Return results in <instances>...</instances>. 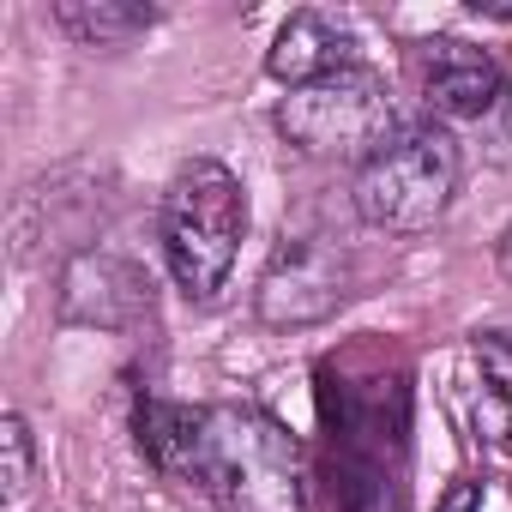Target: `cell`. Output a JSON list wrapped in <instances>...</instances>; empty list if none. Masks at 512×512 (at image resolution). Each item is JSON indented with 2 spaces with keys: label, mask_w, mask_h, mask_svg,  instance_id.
I'll return each mask as SVG.
<instances>
[{
  "label": "cell",
  "mask_w": 512,
  "mask_h": 512,
  "mask_svg": "<svg viewBox=\"0 0 512 512\" xmlns=\"http://www.w3.org/2000/svg\"><path fill=\"white\" fill-rule=\"evenodd\" d=\"M139 452L199 488L217 512H308V452L260 404H163L133 410Z\"/></svg>",
  "instance_id": "cell-1"
},
{
  "label": "cell",
  "mask_w": 512,
  "mask_h": 512,
  "mask_svg": "<svg viewBox=\"0 0 512 512\" xmlns=\"http://www.w3.org/2000/svg\"><path fill=\"white\" fill-rule=\"evenodd\" d=\"M320 416L332 452V494L344 512H398L404 434H410V380H332L320 374Z\"/></svg>",
  "instance_id": "cell-2"
},
{
  "label": "cell",
  "mask_w": 512,
  "mask_h": 512,
  "mask_svg": "<svg viewBox=\"0 0 512 512\" xmlns=\"http://www.w3.org/2000/svg\"><path fill=\"white\" fill-rule=\"evenodd\" d=\"M163 260L169 278L181 284L187 302H211L229 272H235V253L247 241V193L229 175V163L217 157H193L175 169V181L163 187Z\"/></svg>",
  "instance_id": "cell-3"
},
{
  "label": "cell",
  "mask_w": 512,
  "mask_h": 512,
  "mask_svg": "<svg viewBox=\"0 0 512 512\" xmlns=\"http://www.w3.org/2000/svg\"><path fill=\"white\" fill-rule=\"evenodd\" d=\"M458 175H464V157H458V139L434 121L422 127H398L362 169H356V187H350V205L368 229H386V235H422L446 217L452 193H458Z\"/></svg>",
  "instance_id": "cell-4"
},
{
  "label": "cell",
  "mask_w": 512,
  "mask_h": 512,
  "mask_svg": "<svg viewBox=\"0 0 512 512\" xmlns=\"http://www.w3.org/2000/svg\"><path fill=\"white\" fill-rule=\"evenodd\" d=\"M272 121H278L284 145H296L302 157H326V163H344V157L368 163L398 133L392 85L362 61L332 73V79H314V85L290 91Z\"/></svg>",
  "instance_id": "cell-5"
},
{
  "label": "cell",
  "mask_w": 512,
  "mask_h": 512,
  "mask_svg": "<svg viewBox=\"0 0 512 512\" xmlns=\"http://www.w3.org/2000/svg\"><path fill=\"white\" fill-rule=\"evenodd\" d=\"M356 296V266L350 253L326 235H284L272 266L260 272V290H253V314L272 332H308L326 326L344 302Z\"/></svg>",
  "instance_id": "cell-6"
},
{
  "label": "cell",
  "mask_w": 512,
  "mask_h": 512,
  "mask_svg": "<svg viewBox=\"0 0 512 512\" xmlns=\"http://www.w3.org/2000/svg\"><path fill=\"white\" fill-rule=\"evenodd\" d=\"M55 308H61V326L127 332V326L151 320V278L133 260L109 253V247H79L73 260L61 266Z\"/></svg>",
  "instance_id": "cell-7"
},
{
  "label": "cell",
  "mask_w": 512,
  "mask_h": 512,
  "mask_svg": "<svg viewBox=\"0 0 512 512\" xmlns=\"http://www.w3.org/2000/svg\"><path fill=\"white\" fill-rule=\"evenodd\" d=\"M416 91L434 121H482L506 103V73L482 49L458 37H434L416 43Z\"/></svg>",
  "instance_id": "cell-8"
},
{
  "label": "cell",
  "mask_w": 512,
  "mask_h": 512,
  "mask_svg": "<svg viewBox=\"0 0 512 512\" xmlns=\"http://www.w3.org/2000/svg\"><path fill=\"white\" fill-rule=\"evenodd\" d=\"M344 67H356V43H350V31H344L338 19H326V13H290L284 31H278L272 49H266V73H272L278 85H290V91H302V85H314V79H332V73H344Z\"/></svg>",
  "instance_id": "cell-9"
},
{
  "label": "cell",
  "mask_w": 512,
  "mask_h": 512,
  "mask_svg": "<svg viewBox=\"0 0 512 512\" xmlns=\"http://www.w3.org/2000/svg\"><path fill=\"white\" fill-rule=\"evenodd\" d=\"M55 25L79 49H127L157 25V7L145 0H55Z\"/></svg>",
  "instance_id": "cell-10"
},
{
  "label": "cell",
  "mask_w": 512,
  "mask_h": 512,
  "mask_svg": "<svg viewBox=\"0 0 512 512\" xmlns=\"http://www.w3.org/2000/svg\"><path fill=\"white\" fill-rule=\"evenodd\" d=\"M37 488V440L19 410L0 416V512H25Z\"/></svg>",
  "instance_id": "cell-11"
},
{
  "label": "cell",
  "mask_w": 512,
  "mask_h": 512,
  "mask_svg": "<svg viewBox=\"0 0 512 512\" xmlns=\"http://www.w3.org/2000/svg\"><path fill=\"white\" fill-rule=\"evenodd\" d=\"M476 356H482V374H488V386L512 398V344H506V338H482V344H476Z\"/></svg>",
  "instance_id": "cell-12"
},
{
  "label": "cell",
  "mask_w": 512,
  "mask_h": 512,
  "mask_svg": "<svg viewBox=\"0 0 512 512\" xmlns=\"http://www.w3.org/2000/svg\"><path fill=\"white\" fill-rule=\"evenodd\" d=\"M434 512H482V482H470V476H464V482H452V488L440 494V506H434Z\"/></svg>",
  "instance_id": "cell-13"
},
{
  "label": "cell",
  "mask_w": 512,
  "mask_h": 512,
  "mask_svg": "<svg viewBox=\"0 0 512 512\" xmlns=\"http://www.w3.org/2000/svg\"><path fill=\"white\" fill-rule=\"evenodd\" d=\"M494 266H500V278L512 284V223L500 229V241H494Z\"/></svg>",
  "instance_id": "cell-14"
}]
</instances>
